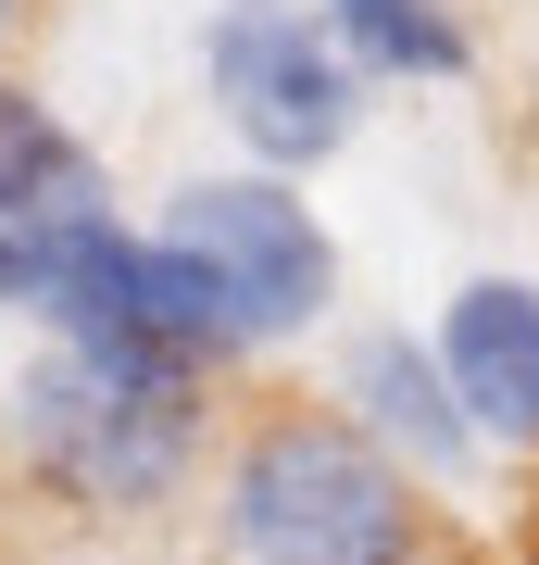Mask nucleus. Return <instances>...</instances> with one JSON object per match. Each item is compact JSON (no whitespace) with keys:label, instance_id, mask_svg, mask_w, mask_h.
<instances>
[{"label":"nucleus","instance_id":"nucleus-10","mask_svg":"<svg viewBox=\"0 0 539 565\" xmlns=\"http://www.w3.org/2000/svg\"><path fill=\"white\" fill-rule=\"evenodd\" d=\"M0 39H13V0H0Z\"/></svg>","mask_w":539,"mask_h":565},{"label":"nucleus","instance_id":"nucleus-9","mask_svg":"<svg viewBox=\"0 0 539 565\" xmlns=\"http://www.w3.org/2000/svg\"><path fill=\"white\" fill-rule=\"evenodd\" d=\"M88 151L63 139V126L25 102V88H0V226H39V214H88Z\"/></svg>","mask_w":539,"mask_h":565},{"label":"nucleus","instance_id":"nucleus-11","mask_svg":"<svg viewBox=\"0 0 539 565\" xmlns=\"http://www.w3.org/2000/svg\"><path fill=\"white\" fill-rule=\"evenodd\" d=\"M527 553H539V515H527Z\"/></svg>","mask_w":539,"mask_h":565},{"label":"nucleus","instance_id":"nucleus-4","mask_svg":"<svg viewBox=\"0 0 539 565\" xmlns=\"http://www.w3.org/2000/svg\"><path fill=\"white\" fill-rule=\"evenodd\" d=\"M163 252L201 277V302H214L226 352L301 340V327L339 302V252H326L314 202H289V177H201V189H176Z\"/></svg>","mask_w":539,"mask_h":565},{"label":"nucleus","instance_id":"nucleus-2","mask_svg":"<svg viewBox=\"0 0 539 565\" xmlns=\"http://www.w3.org/2000/svg\"><path fill=\"white\" fill-rule=\"evenodd\" d=\"M427 503L352 415H277L226 465V553L239 565H414Z\"/></svg>","mask_w":539,"mask_h":565},{"label":"nucleus","instance_id":"nucleus-7","mask_svg":"<svg viewBox=\"0 0 539 565\" xmlns=\"http://www.w3.org/2000/svg\"><path fill=\"white\" fill-rule=\"evenodd\" d=\"M339 403H352V427H364L389 465H440V478H452V465L477 452V427H464L452 377H440V340L364 327V340L339 352Z\"/></svg>","mask_w":539,"mask_h":565},{"label":"nucleus","instance_id":"nucleus-5","mask_svg":"<svg viewBox=\"0 0 539 565\" xmlns=\"http://www.w3.org/2000/svg\"><path fill=\"white\" fill-rule=\"evenodd\" d=\"M201 76H214V114L263 151V177L326 163L364 114V76L339 63L314 0H226L214 39H201Z\"/></svg>","mask_w":539,"mask_h":565},{"label":"nucleus","instance_id":"nucleus-6","mask_svg":"<svg viewBox=\"0 0 539 565\" xmlns=\"http://www.w3.org/2000/svg\"><path fill=\"white\" fill-rule=\"evenodd\" d=\"M440 377L477 440H527L539 452V289L527 277H464L440 315Z\"/></svg>","mask_w":539,"mask_h":565},{"label":"nucleus","instance_id":"nucleus-8","mask_svg":"<svg viewBox=\"0 0 539 565\" xmlns=\"http://www.w3.org/2000/svg\"><path fill=\"white\" fill-rule=\"evenodd\" d=\"M326 39L352 76H464L477 63L452 0H326Z\"/></svg>","mask_w":539,"mask_h":565},{"label":"nucleus","instance_id":"nucleus-3","mask_svg":"<svg viewBox=\"0 0 539 565\" xmlns=\"http://www.w3.org/2000/svg\"><path fill=\"white\" fill-rule=\"evenodd\" d=\"M13 440L25 465L88 515H139L188 478L201 452V377H151V364H100V352H51L13 390Z\"/></svg>","mask_w":539,"mask_h":565},{"label":"nucleus","instance_id":"nucleus-1","mask_svg":"<svg viewBox=\"0 0 539 565\" xmlns=\"http://www.w3.org/2000/svg\"><path fill=\"white\" fill-rule=\"evenodd\" d=\"M0 302L13 315H51L63 352H100V364H151V377H201L226 352L201 277L163 239L114 214H39V226H0Z\"/></svg>","mask_w":539,"mask_h":565}]
</instances>
